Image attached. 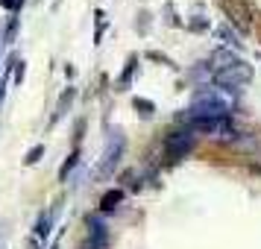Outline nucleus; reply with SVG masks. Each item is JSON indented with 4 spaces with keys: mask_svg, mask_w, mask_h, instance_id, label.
<instances>
[{
    "mask_svg": "<svg viewBox=\"0 0 261 249\" xmlns=\"http://www.w3.org/2000/svg\"><path fill=\"white\" fill-rule=\"evenodd\" d=\"M123 202V190H106L103 193V200H100V208L103 211H115V205Z\"/></svg>",
    "mask_w": 261,
    "mask_h": 249,
    "instance_id": "nucleus-8",
    "label": "nucleus"
},
{
    "mask_svg": "<svg viewBox=\"0 0 261 249\" xmlns=\"http://www.w3.org/2000/svg\"><path fill=\"white\" fill-rule=\"evenodd\" d=\"M88 232H91V246L94 249H106L109 243V232H106V223L100 220V217H88Z\"/></svg>",
    "mask_w": 261,
    "mask_h": 249,
    "instance_id": "nucleus-5",
    "label": "nucleus"
},
{
    "mask_svg": "<svg viewBox=\"0 0 261 249\" xmlns=\"http://www.w3.org/2000/svg\"><path fill=\"white\" fill-rule=\"evenodd\" d=\"M147 59H153V62H162V65H173V62L167 59V56H162V53H147Z\"/></svg>",
    "mask_w": 261,
    "mask_h": 249,
    "instance_id": "nucleus-13",
    "label": "nucleus"
},
{
    "mask_svg": "<svg viewBox=\"0 0 261 249\" xmlns=\"http://www.w3.org/2000/svg\"><path fill=\"white\" fill-rule=\"evenodd\" d=\"M194 150V135H188V132H173V135H167L165 138V153L167 158H185V155Z\"/></svg>",
    "mask_w": 261,
    "mask_h": 249,
    "instance_id": "nucleus-4",
    "label": "nucleus"
},
{
    "mask_svg": "<svg viewBox=\"0 0 261 249\" xmlns=\"http://www.w3.org/2000/svg\"><path fill=\"white\" fill-rule=\"evenodd\" d=\"M41 155H44V144H36V147H33V150H30V153H27V164H36L38 158H41Z\"/></svg>",
    "mask_w": 261,
    "mask_h": 249,
    "instance_id": "nucleus-12",
    "label": "nucleus"
},
{
    "mask_svg": "<svg viewBox=\"0 0 261 249\" xmlns=\"http://www.w3.org/2000/svg\"><path fill=\"white\" fill-rule=\"evenodd\" d=\"M223 9H226L229 15H232L229 21H235V24L241 26V30H249V15L244 12V9H241L238 3H223Z\"/></svg>",
    "mask_w": 261,
    "mask_h": 249,
    "instance_id": "nucleus-6",
    "label": "nucleus"
},
{
    "mask_svg": "<svg viewBox=\"0 0 261 249\" xmlns=\"http://www.w3.org/2000/svg\"><path fill=\"white\" fill-rule=\"evenodd\" d=\"M232 108V100L226 94H220L217 88H200L194 100H191V108L185 118H214V120H223Z\"/></svg>",
    "mask_w": 261,
    "mask_h": 249,
    "instance_id": "nucleus-1",
    "label": "nucleus"
},
{
    "mask_svg": "<svg viewBox=\"0 0 261 249\" xmlns=\"http://www.w3.org/2000/svg\"><path fill=\"white\" fill-rule=\"evenodd\" d=\"M123 147H126V141H123V135H120L118 129L109 132V141H106V150H103V158H100V164H97L94 176L106 179L115 173V167H118L120 155H123Z\"/></svg>",
    "mask_w": 261,
    "mask_h": 249,
    "instance_id": "nucleus-3",
    "label": "nucleus"
},
{
    "mask_svg": "<svg viewBox=\"0 0 261 249\" xmlns=\"http://www.w3.org/2000/svg\"><path fill=\"white\" fill-rule=\"evenodd\" d=\"M53 217H56V208H50V211H44L41 217H38V223H36V235H38V237H47V235H50Z\"/></svg>",
    "mask_w": 261,
    "mask_h": 249,
    "instance_id": "nucleus-7",
    "label": "nucleus"
},
{
    "mask_svg": "<svg viewBox=\"0 0 261 249\" xmlns=\"http://www.w3.org/2000/svg\"><path fill=\"white\" fill-rule=\"evenodd\" d=\"M214 62H223L217 71H214V82L220 88H241L252 79V68H249L244 59L238 56H229V53H214Z\"/></svg>",
    "mask_w": 261,
    "mask_h": 249,
    "instance_id": "nucleus-2",
    "label": "nucleus"
},
{
    "mask_svg": "<svg viewBox=\"0 0 261 249\" xmlns=\"http://www.w3.org/2000/svg\"><path fill=\"white\" fill-rule=\"evenodd\" d=\"M132 106L138 108V112H141L144 118H150V115L155 112V106L150 103V100H144V97H135V100H132Z\"/></svg>",
    "mask_w": 261,
    "mask_h": 249,
    "instance_id": "nucleus-10",
    "label": "nucleus"
},
{
    "mask_svg": "<svg viewBox=\"0 0 261 249\" xmlns=\"http://www.w3.org/2000/svg\"><path fill=\"white\" fill-rule=\"evenodd\" d=\"M135 65H138V59H135V56H129V62H126V71H123V76L118 79V85H120V88H126V85H129L132 71H135Z\"/></svg>",
    "mask_w": 261,
    "mask_h": 249,
    "instance_id": "nucleus-11",
    "label": "nucleus"
},
{
    "mask_svg": "<svg viewBox=\"0 0 261 249\" xmlns=\"http://www.w3.org/2000/svg\"><path fill=\"white\" fill-rule=\"evenodd\" d=\"M50 249H59V243H53V246H50Z\"/></svg>",
    "mask_w": 261,
    "mask_h": 249,
    "instance_id": "nucleus-14",
    "label": "nucleus"
},
{
    "mask_svg": "<svg viewBox=\"0 0 261 249\" xmlns=\"http://www.w3.org/2000/svg\"><path fill=\"white\" fill-rule=\"evenodd\" d=\"M76 158H80V150H73V153L68 155V161L62 164V170H59V179H62V182H65V179H68V173H71L73 167H76Z\"/></svg>",
    "mask_w": 261,
    "mask_h": 249,
    "instance_id": "nucleus-9",
    "label": "nucleus"
}]
</instances>
